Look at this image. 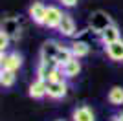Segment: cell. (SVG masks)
Segmentation results:
<instances>
[{
  "mask_svg": "<svg viewBox=\"0 0 123 121\" xmlns=\"http://www.w3.org/2000/svg\"><path fill=\"white\" fill-rule=\"evenodd\" d=\"M105 48H107L108 59L116 60V62L123 60V40H116V42H112V44L105 46Z\"/></svg>",
  "mask_w": 123,
  "mask_h": 121,
  "instance_id": "cell-12",
  "label": "cell"
},
{
  "mask_svg": "<svg viewBox=\"0 0 123 121\" xmlns=\"http://www.w3.org/2000/svg\"><path fill=\"white\" fill-rule=\"evenodd\" d=\"M46 9H48V6H44L42 2H33L30 6V9H28L30 18L35 24H44V20H46Z\"/></svg>",
  "mask_w": 123,
  "mask_h": 121,
  "instance_id": "cell-5",
  "label": "cell"
},
{
  "mask_svg": "<svg viewBox=\"0 0 123 121\" xmlns=\"http://www.w3.org/2000/svg\"><path fill=\"white\" fill-rule=\"evenodd\" d=\"M55 68H61L59 66V62L57 60H44V59H41L39 60V66H37V79H44V81H48V77H50V73Z\"/></svg>",
  "mask_w": 123,
  "mask_h": 121,
  "instance_id": "cell-8",
  "label": "cell"
},
{
  "mask_svg": "<svg viewBox=\"0 0 123 121\" xmlns=\"http://www.w3.org/2000/svg\"><path fill=\"white\" fill-rule=\"evenodd\" d=\"M62 15H64V13L61 11V7H57V6H48L44 26H46V28H50V30L59 28V24H61V20H62Z\"/></svg>",
  "mask_w": 123,
  "mask_h": 121,
  "instance_id": "cell-4",
  "label": "cell"
},
{
  "mask_svg": "<svg viewBox=\"0 0 123 121\" xmlns=\"http://www.w3.org/2000/svg\"><path fill=\"white\" fill-rule=\"evenodd\" d=\"M59 121H62V119H59Z\"/></svg>",
  "mask_w": 123,
  "mask_h": 121,
  "instance_id": "cell-22",
  "label": "cell"
},
{
  "mask_svg": "<svg viewBox=\"0 0 123 121\" xmlns=\"http://www.w3.org/2000/svg\"><path fill=\"white\" fill-rule=\"evenodd\" d=\"M74 59V53H72V48H66V46H62L61 44V48H59V53H57V57H55V60L59 62V66H64L68 62V60H72Z\"/></svg>",
  "mask_w": 123,
  "mask_h": 121,
  "instance_id": "cell-16",
  "label": "cell"
},
{
  "mask_svg": "<svg viewBox=\"0 0 123 121\" xmlns=\"http://www.w3.org/2000/svg\"><path fill=\"white\" fill-rule=\"evenodd\" d=\"M99 37H101V42L105 46L112 44V42H116V40H121V35H119V30H118V26H116V24L108 26V28L103 31Z\"/></svg>",
  "mask_w": 123,
  "mask_h": 121,
  "instance_id": "cell-11",
  "label": "cell"
},
{
  "mask_svg": "<svg viewBox=\"0 0 123 121\" xmlns=\"http://www.w3.org/2000/svg\"><path fill=\"white\" fill-rule=\"evenodd\" d=\"M74 121H96V116L90 106H77L72 114Z\"/></svg>",
  "mask_w": 123,
  "mask_h": 121,
  "instance_id": "cell-13",
  "label": "cell"
},
{
  "mask_svg": "<svg viewBox=\"0 0 123 121\" xmlns=\"http://www.w3.org/2000/svg\"><path fill=\"white\" fill-rule=\"evenodd\" d=\"M59 33H61L62 37H74L75 35V20L72 18V15L70 13H64L62 15V20H61V24H59Z\"/></svg>",
  "mask_w": 123,
  "mask_h": 121,
  "instance_id": "cell-6",
  "label": "cell"
},
{
  "mask_svg": "<svg viewBox=\"0 0 123 121\" xmlns=\"http://www.w3.org/2000/svg\"><path fill=\"white\" fill-rule=\"evenodd\" d=\"M70 48H72L74 57H77V59H83V57H86L88 53H90V46H88L86 42H83V40H75V42H72Z\"/></svg>",
  "mask_w": 123,
  "mask_h": 121,
  "instance_id": "cell-15",
  "label": "cell"
},
{
  "mask_svg": "<svg viewBox=\"0 0 123 121\" xmlns=\"http://www.w3.org/2000/svg\"><path fill=\"white\" fill-rule=\"evenodd\" d=\"M30 97L33 99H42L44 96H48V81L44 79H37L30 85V90H28Z\"/></svg>",
  "mask_w": 123,
  "mask_h": 121,
  "instance_id": "cell-7",
  "label": "cell"
},
{
  "mask_svg": "<svg viewBox=\"0 0 123 121\" xmlns=\"http://www.w3.org/2000/svg\"><path fill=\"white\" fill-rule=\"evenodd\" d=\"M59 48H61L59 42H55V40H46V42L41 46V59H44V60H55L57 53H59Z\"/></svg>",
  "mask_w": 123,
  "mask_h": 121,
  "instance_id": "cell-9",
  "label": "cell"
},
{
  "mask_svg": "<svg viewBox=\"0 0 123 121\" xmlns=\"http://www.w3.org/2000/svg\"><path fill=\"white\" fill-rule=\"evenodd\" d=\"M0 85L4 88H9V86L15 85V72H2L0 73Z\"/></svg>",
  "mask_w": 123,
  "mask_h": 121,
  "instance_id": "cell-18",
  "label": "cell"
},
{
  "mask_svg": "<svg viewBox=\"0 0 123 121\" xmlns=\"http://www.w3.org/2000/svg\"><path fill=\"white\" fill-rule=\"evenodd\" d=\"M90 28H92V31H96L98 35H101L103 31L107 30L108 26H112L114 22H112V18H110V15H107L105 11H94L92 15H90Z\"/></svg>",
  "mask_w": 123,
  "mask_h": 121,
  "instance_id": "cell-1",
  "label": "cell"
},
{
  "mask_svg": "<svg viewBox=\"0 0 123 121\" xmlns=\"http://www.w3.org/2000/svg\"><path fill=\"white\" fill-rule=\"evenodd\" d=\"M9 35L7 33H4V31H0V50H2V53H4L6 50H7V46H9Z\"/></svg>",
  "mask_w": 123,
  "mask_h": 121,
  "instance_id": "cell-19",
  "label": "cell"
},
{
  "mask_svg": "<svg viewBox=\"0 0 123 121\" xmlns=\"http://www.w3.org/2000/svg\"><path fill=\"white\" fill-rule=\"evenodd\" d=\"M0 66H2V72H17L22 66V57L20 53H2L0 57Z\"/></svg>",
  "mask_w": 123,
  "mask_h": 121,
  "instance_id": "cell-2",
  "label": "cell"
},
{
  "mask_svg": "<svg viewBox=\"0 0 123 121\" xmlns=\"http://www.w3.org/2000/svg\"><path fill=\"white\" fill-rule=\"evenodd\" d=\"M59 2H61L64 7H74V6H77V2H79V0H59Z\"/></svg>",
  "mask_w": 123,
  "mask_h": 121,
  "instance_id": "cell-20",
  "label": "cell"
},
{
  "mask_svg": "<svg viewBox=\"0 0 123 121\" xmlns=\"http://www.w3.org/2000/svg\"><path fill=\"white\" fill-rule=\"evenodd\" d=\"M20 30H22V26H20V22H18V18H15V17H7V18H4V22H2V31L7 33L11 40H17L20 37Z\"/></svg>",
  "mask_w": 123,
  "mask_h": 121,
  "instance_id": "cell-3",
  "label": "cell"
},
{
  "mask_svg": "<svg viewBox=\"0 0 123 121\" xmlns=\"http://www.w3.org/2000/svg\"><path fill=\"white\" fill-rule=\"evenodd\" d=\"M108 103L110 105H123V88L121 86H112L110 92H108Z\"/></svg>",
  "mask_w": 123,
  "mask_h": 121,
  "instance_id": "cell-17",
  "label": "cell"
},
{
  "mask_svg": "<svg viewBox=\"0 0 123 121\" xmlns=\"http://www.w3.org/2000/svg\"><path fill=\"white\" fill-rule=\"evenodd\" d=\"M62 72H64V75H66L68 79L77 77V75H79V72H81V62H79V59L74 57L72 60H68L66 64L62 66Z\"/></svg>",
  "mask_w": 123,
  "mask_h": 121,
  "instance_id": "cell-14",
  "label": "cell"
},
{
  "mask_svg": "<svg viewBox=\"0 0 123 121\" xmlns=\"http://www.w3.org/2000/svg\"><path fill=\"white\" fill-rule=\"evenodd\" d=\"M112 121H123V114H118V116L114 117V119H112Z\"/></svg>",
  "mask_w": 123,
  "mask_h": 121,
  "instance_id": "cell-21",
  "label": "cell"
},
{
  "mask_svg": "<svg viewBox=\"0 0 123 121\" xmlns=\"http://www.w3.org/2000/svg\"><path fill=\"white\" fill-rule=\"evenodd\" d=\"M66 94H68L66 81L64 83H51V81H48V97H51V99H62Z\"/></svg>",
  "mask_w": 123,
  "mask_h": 121,
  "instance_id": "cell-10",
  "label": "cell"
}]
</instances>
